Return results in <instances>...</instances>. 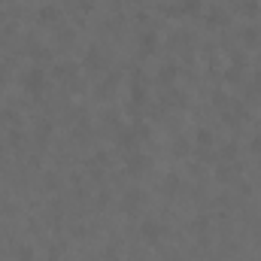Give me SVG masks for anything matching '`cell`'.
Instances as JSON below:
<instances>
[{
    "label": "cell",
    "mask_w": 261,
    "mask_h": 261,
    "mask_svg": "<svg viewBox=\"0 0 261 261\" xmlns=\"http://www.w3.org/2000/svg\"><path fill=\"white\" fill-rule=\"evenodd\" d=\"M255 91H261V70L255 73Z\"/></svg>",
    "instance_id": "44dd1931"
},
{
    "label": "cell",
    "mask_w": 261,
    "mask_h": 261,
    "mask_svg": "<svg viewBox=\"0 0 261 261\" xmlns=\"http://www.w3.org/2000/svg\"><path fill=\"white\" fill-rule=\"evenodd\" d=\"M61 252H64V243H52V246H49V258L52 261L61 258Z\"/></svg>",
    "instance_id": "ac0fdd59"
},
{
    "label": "cell",
    "mask_w": 261,
    "mask_h": 261,
    "mask_svg": "<svg viewBox=\"0 0 261 261\" xmlns=\"http://www.w3.org/2000/svg\"><path fill=\"white\" fill-rule=\"evenodd\" d=\"M249 146H252V152H255V155H261V134L252 137V143H249Z\"/></svg>",
    "instance_id": "ffe728a7"
},
{
    "label": "cell",
    "mask_w": 261,
    "mask_h": 261,
    "mask_svg": "<svg viewBox=\"0 0 261 261\" xmlns=\"http://www.w3.org/2000/svg\"><path fill=\"white\" fill-rule=\"evenodd\" d=\"M195 140H198V146H213V131H207V128H201V131L195 134Z\"/></svg>",
    "instance_id": "8fae6325"
},
{
    "label": "cell",
    "mask_w": 261,
    "mask_h": 261,
    "mask_svg": "<svg viewBox=\"0 0 261 261\" xmlns=\"http://www.w3.org/2000/svg\"><path fill=\"white\" fill-rule=\"evenodd\" d=\"M76 73H79V64H73V61H61V64H55V76H58V82H70Z\"/></svg>",
    "instance_id": "277c9868"
},
{
    "label": "cell",
    "mask_w": 261,
    "mask_h": 261,
    "mask_svg": "<svg viewBox=\"0 0 261 261\" xmlns=\"http://www.w3.org/2000/svg\"><path fill=\"white\" fill-rule=\"evenodd\" d=\"M125 167H128V173H143V170L149 167V158L140 155V152H131L128 161H125Z\"/></svg>",
    "instance_id": "5b68a950"
},
{
    "label": "cell",
    "mask_w": 261,
    "mask_h": 261,
    "mask_svg": "<svg viewBox=\"0 0 261 261\" xmlns=\"http://www.w3.org/2000/svg\"><path fill=\"white\" fill-rule=\"evenodd\" d=\"M143 97H146V88L140 82H134V103H143Z\"/></svg>",
    "instance_id": "e0dca14e"
},
{
    "label": "cell",
    "mask_w": 261,
    "mask_h": 261,
    "mask_svg": "<svg viewBox=\"0 0 261 261\" xmlns=\"http://www.w3.org/2000/svg\"><path fill=\"white\" fill-rule=\"evenodd\" d=\"M210 21H213V24H222V21H225V12H219V9L210 12Z\"/></svg>",
    "instance_id": "d6986e66"
},
{
    "label": "cell",
    "mask_w": 261,
    "mask_h": 261,
    "mask_svg": "<svg viewBox=\"0 0 261 261\" xmlns=\"http://www.w3.org/2000/svg\"><path fill=\"white\" fill-rule=\"evenodd\" d=\"M258 40H261V30L255 24H252V27H243V43H246V46H255Z\"/></svg>",
    "instance_id": "9c48e42d"
},
{
    "label": "cell",
    "mask_w": 261,
    "mask_h": 261,
    "mask_svg": "<svg viewBox=\"0 0 261 261\" xmlns=\"http://www.w3.org/2000/svg\"><path fill=\"white\" fill-rule=\"evenodd\" d=\"M21 143H24V134H21L18 128H12V131H9V146H21Z\"/></svg>",
    "instance_id": "5bb4252c"
},
{
    "label": "cell",
    "mask_w": 261,
    "mask_h": 261,
    "mask_svg": "<svg viewBox=\"0 0 261 261\" xmlns=\"http://www.w3.org/2000/svg\"><path fill=\"white\" fill-rule=\"evenodd\" d=\"M243 12L246 15H258V0H243Z\"/></svg>",
    "instance_id": "9a60e30c"
},
{
    "label": "cell",
    "mask_w": 261,
    "mask_h": 261,
    "mask_svg": "<svg viewBox=\"0 0 261 261\" xmlns=\"http://www.w3.org/2000/svg\"><path fill=\"white\" fill-rule=\"evenodd\" d=\"M119 143H122L125 149H134V146L140 143V134H137V128H122V131H119Z\"/></svg>",
    "instance_id": "8992f818"
},
{
    "label": "cell",
    "mask_w": 261,
    "mask_h": 261,
    "mask_svg": "<svg viewBox=\"0 0 261 261\" xmlns=\"http://www.w3.org/2000/svg\"><path fill=\"white\" fill-rule=\"evenodd\" d=\"M85 64H88V67H103V58H100V49H97V46H91V49H88Z\"/></svg>",
    "instance_id": "30bf717a"
},
{
    "label": "cell",
    "mask_w": 261,
    "mask_h": 261,
    "mask_svg": "<svg viewBox=\"0 0 261 261\" xmlns=\"http://www.w3.org/2000/svg\"><path fill=\"white\" fill-rule=\"evenodd\" d=\"M182 12H185V15H198V12H201V0H185V3H182Z\"/></svg>",
    "instance_id": "7c38bea8"
},
{
    "label": "cell",
    "mask_w": 261,
    "mask_h": 261,
    "mask_svg": "<svg viewBox=\"0 0 261 261\" xmlns=\"http://www.w3.org/2000/svg\"><path fill=\"white\" fill-rule=\"evenodd\" d=\"M0 3H3V0H0Z\"/></svg>",
    "instance_id": "7402d4cb"
},
{
    "label": "cell",
    "mask_w": 261,
    "mask_h": 261,
    "mask_svg": "<svg viewBox=\"0 0 261 261\" xmlns=\"http://www.w3.org/2000/svg\"><path fill=\"white\" fill-rule=\"evenodd\" d=\"M176 73H179V67H176V64H167V67H161V79H164V82H170Z\"/></svg>",
    "instance_id": "4fadbf2b"
},
{
    "label": "cell",
    "mask_w": 261,
    "mask_h": 261,
    "mask_svg": "<svg viewBox=\"0 0 261 261\" xmlns=\"http://www.w3.org/2000/svg\"><path fill=\"white\" fill-rule=\"evenodd\" d=\"M21 88H24V91H33V94L43 91V88H46V73H43L40 67L24 70V73H21Z\"/></svg>",
    "instance_id": "6da1fadb"
},
{
    "label": "cell",
    "mask_w": 261,
    "mask_h": 261,
    "mask_svg": "<svg viewBox=\"0 0 261 261\" xmlns=\"http://www.w3.org/2000/svg\"><path fill=\"white\" fill-rule=\"evenodd\" d=\"M155 46H158V36H155L152 30L140 36V49H143V55H149V52H155Z\"/></svg>",
    "instance_id": "ba28073f"
},
{
    "label": "cell",
    "mask_w": 261,
    "mask_h": 261,
    "mask_svg": "<svg viewBox=\"0 0 261 261\" xmlns=\"http://www.w3.org/2000/svg\"><path fill=\"white\" fill-rule=\"evenodd\" d=\"M161 234H164V225H161V222H155V219H146V222L140 225V237H143L146 243H158V240H161Z\"/></svg>",
    "instance_id": "7a4b0ae2"
},
{
    "label": "cell",
    "mask_w": 261,
    "mask_h": 261,
    "mask_svg": "<svg viewBox=\"0 0 261 261\" xmlns=\"http://www.w3.org/2000/svg\"><path fill=\"white\" fill-rule=\"evenodd\" d=\"M36 18H40V24H58L61 21V9L55 3H46V6H40Z\"/></svg>",
    "instance_id": "3957f363"
},
{
    "label": "cell",
    "mask_w": 261,
    "mask_h": 261,
    "mask_svg": "<svg viewBox=\"0 0 261 261\" xmlns=\"http://www.w3.org/2000/svg\"><path fill=\"white\" fill-rule=\"evenodd\" d=\"M140 204H143V192H140V189H131V192H125V210H128V213H134Z\"/></svg>",
    "instance_id": "52a82bcc"
},
{
    "label": "cell",
    "mask_w": 261,
    "mask_h": 261,
    "mask_svg": "<svg viewBox=\"0 0 261 261\" xmlns=\"http://www.w3.org/2000/svg\"><path fill=\"white\" fill-rule=\"evenodd\" d=\"M18 261H33V249L30 246H18Z\"/></svg>",
    "instance_id": "2e32d148"
}]
</instances>
